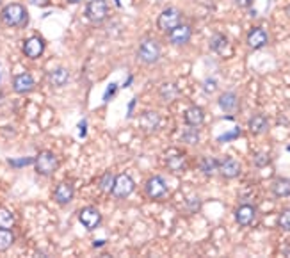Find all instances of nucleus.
<instances>
[{
  "label": "nucleus",
  "mask_w": 290,
  "mask_h": 258,
  "mask_svg": "<svg viewBox=\"0 0 290 258\" xmlns=\"http://www.w3.org/2000/svg\"><path fill=\"white\" fill-rule=\"evenodd\" d=\"M273 194L276 198H288L290 196V180L288 178H278L273 182Z\"/></svg>",
  "instance_id": "nucleus-22"
},
{
  "label": "nucleus",
  "mask_w": 290,
  "mask_h": 258,
  "mask_svg": "<svg viewBox=\"0 0 290 258\" xmlns=\"http://www.w3.org/2000/svg\"><path fill=\"white\" fill-rule=\"evenodd\" d=\"M256 217V209L253 205H241L235 210V221L241 226H249Z\"/></svg>",
  "instance_id": "nucleus-15"
},
{
  "label": "nucleus",
  "mask_w": 290,
  "mask_h": 258,
  "mask_svg": "<svg viewBox=\"0 0 290 258\" xmlns=\"http://www.w3.org/2000/svg\"><path fill=\"white\" fill-rule=\"evenodd\" d=\"M248 126H249V130H251V134L262 136V134H266L267 130H269V121H267V118L263 114H255L251 119H249Z\"/></svg>",
  "instance_id": "nucleus-19"
},
{
  "label": "nucleus",
  "mask_w": 290,
  "mask_h": 258,
  "mask_svg": "<svg viewBox=\"0 0 290 258\" xmlns=\"http://www.w3.org/2000/svg\"><path fill=\"white\" fill-rule=\"evenodd\" d=\"M183 119H186L187 126H201L203 121H205V111L201 107H189L183 114Z\"/></svg>",
  "instance_id": "nucleus-18"
},
{
  "label": "nucleus",
  "mask_w": 290,
  "mask_h": 258,
  "mask_svg": "<svg viewBox=\"0 0 290 258\" xmlns=\"http://www.w3.org/2000/svg\"><path fill=\"white\" fill-rule=\"evenodd\" d=\"M246 43H248L249 48L253 50H260L269 43V34H267L266 29L262 27H253L251 31L248 32V38H246Z\"/></svg>",
  "instance_id": "nucleus-10"
},
{
  "label": "nucleus",
  "mask_w": 290,
  "mask_h": 258,
  "mask_svg": "<svg viewBox=\"0 0 290 258\" xmlns=\"http://www.w3.org/2000/svg\"><path fill=\"white\" fill-rule=\"evenodd\" d=\"M36 87V82L31 73H20L13 79V89L18 94H27Z\"/></svg>",
  "instance_id": "nucleus-14"
},
{
  "label": "nucleus",
  "mask_w": 290,
  "mask_h": 258,
  "mask_svg": "<svg viewBox=\"0 0 290 258\" xmlns=\"http://www.w3.org/2000/svg\"><path fill=\"white\" fill-rule=\"evenodd\" d=\"M161 56H162V48H161V45H159L157 39H153V38L143 39L139 48H137V59H139L143 64H148V66L159 63Z\"/></svg>",
  "instance_id": "nucleus-2"
},
{
  "label": "nucleus",
  "mask_w": 290,
  "mask_h": 258,
  "mask_svg": "<svg viewBox=\"0 0 290 258\" xmlns=\"http://www.w3.org/2000/svg\"><path fill=\"white\" fill-rule=\"evenodd\" d=\"M57 168H59V159H57L56 153L48 150L39 151L38 157L34 159V169L41 176H52L57 171Z\"/></svg>",
  "instance_id": "nucleus-3"
},
{
  "label": "nucleus",
  "mask_w": 290,
  "mask_h": 258,
  "mask_svg": "<svg viewBox=\"0 0 290 258\" xmlns=\"http://www.w3.org/2000/svg\"><path fill=\"white\" fill-rule=\"evenodd\" d=\"M43 50H45V43H43L41 38H38V36H32V38L25 39L23 54L29 57V59H38V57H41Z\"/></svg>",
  "instance_id": "nucleus-13"
},
{
  "label": "nucleus",
  "mask_w": 290,
  "mask_h": 258,
  "mask_svg": "<svg viewBox=\"0 0 290 258\" xmlns=\"http://www.w3.org/2000/svg\"><path fill=\"white\" fill-rule=\"evenodd\" d=\"M278 226L283 231H290V209H285L278 217Z\"/></svg>",
  "instance_id": "nucleus-30"
},
{
  "label": "nucleus",
  "mask_w": 290,
  "mask_h": 258,
  "mask_svg": "<svg viewBox=\"0 0 290 258\" xmlns=\"http://www.w3.org/2000/svg\"><path fill=\"white\" fill-rule=\"evenodd\" d=\"M78 221L81 224L86 228V230H95V228L100 226L101 223V214L96 207H84V209L78 212Z\"/></svg>",
  "instance_id": "nucleus-8"
},
{
  "label": "nucleus",
  "mask_w": 290,
  "mask_h": 258,
  "mask_svg": "<svg viewBox=\"0 0 290 258\" xmlns=\"http://www.w3.org/2000/svg\"><path fill=\"white\" fill-rule=\"evenodd\" d=\"M114 176H116V174H112V171H105L103 174H101L100 182H98L101 192H105V194H111L112 185H114Z\"/></svg>",
  "instance_id": "nucleus-27"
},
{
  "label": "nucleus",
  "mask_w": 290,
  "mask_h": 258,
  "mask_svg": "<svg viewBox=\"0 0 290 258\" xmlns=\"http://www.w3.org/2000/svg\"><path fill=\"white\" fill-rule=\"evenodd\" d=\"M166 166H168V169H169V171H173V173H182V171H186V168H187L186 155H182V153L171 155V157L166 159Z\"/></svg>",
  "instance_id": "nucleus-21"
},
{
  "label": "nucleus",
  "mask_w": 290,
  "mask_h": 258,
  "mask_svg": "<svg viewBox=\"0 0 290 258\" xmlns=\"http://www.w3.org/2000/svg\"><path fill=\"white\" fill-rule=\"evenodd\" d=\"M161 114L155 111H146L143 112V116H141V128L144 130V132H155V130L161 126Z\"/></svg>",
  "instance_id": "nucleus-17"
},
{
  "label": "nucleus",
  "mask_w": 290,
  "mask_h": 258,
  "mask_svg": "<svg viewBox=\"0 0 290 258\" xmlns=\"http://www.w3.org/2000/svg\"><path fill=\"white\" fill-rule=\"evenodd\" d=\"M70 4H78V2H82V0H68Z\"/></svg>",
  "instance_id": "nucleus-35"
},
{
  "label": "nucleus",
  "mask_w": 290,
  "mask_h": 258,
  "mask_svg": "<svg viewBox=\"0 0 290 258\" xmlns=\"http://www.w3.org/2000/svg\"><path fill=\"white\" fill-rule=\"evenodd\" d=\"M271 162V157L267 153H263V151H260V153H256L255 157H253V164L256 166V168H263V166H267Z\"/></svg>",
  "instance_id": "nucleus-31"
},
{
  "label": "nucleus",
  "mask_w": 290,
  "mask_h": 258,
  "mask_svg": "<svg viewBox=\"0 0 290 258\" xmlns=\"http://www.w3.org/2000/svg\"><path fill=\"white\" fill-rule=\"evenodd\" d=\"M0 20L7 27H25L29 21V14L21 4H9L0 13Z\"/></svg>",
  "instance_id": "nucleus-1"
},
{
  "label": "nucleus",
  "mask_w": 290,
  "mask_h": 258,
  "mask_svg": "<svg viewBox=\"0 0 290 258\" xmlns=\"http://www.w3.org/2000/svg\"><path fill=\"white\" fill-rule=\"evenodd\" d=\"M144 194L148 196L153 201H159L162 199L166 194H168V184L162 176H151L146 180L144 184Z\"/></svg>",
  "instance_id": "nucleus-5"
},
{
  "label": "nucleus",
  "mask_w": 290,
  "mask_h": 258,
  "mask_svg": "<svg viewBox=\"0 0 290 258\" xmlns=\"http://www.w3.org/2000/svg\"><path fill=\"white\" fill-rule=\"evenodd\" d=\"M182 141H183V143H187V144H198L199 143V130H198V126H189V128L183 130Z\"/></svg>",
  "instance_id": "nucleus-28"
},
{
  "label": "nucleus",
  "mask_w": 290,
  "mask_h": 258,
  "mask_svg": "<svg viewBox=\"0 0 290 258\" xmlns=\"http://www.w3.org/2000/svg\"><path fill=\"white\" fill-rule=\"evenodd\" d=\"M14 244V234L11 228H0V251H7Z\"/></svg>",
  "instance_id": "nucleus-26"
},
{
  "label": "nucleus",
  "mask_w": 290,
  "mask_h": 258,
  "mask_svg": "<svg viewBox=\"0 0 290 258\" xmlns=\"http://www.w3.org/2000/svg\"><path fill=\"white\" fill-rule=\"evenodd\" d=\"M217 104H219V107L223 109L224 112H228V114H231V112L239 111V107H241V100H239V96L235 93H231V91H228V93H223L219 96V100H217Z\"/></svg>",
  "instance_id": "nucleus-16"
},
{
  "label": "nucleus",
  "mask_w": 290,
  "mask_h": 258,
  "mask_svg": "<svg viewBox=\"0 0 290 258\" xmlns=\"http://www.w3.org/2000/svg\"><path fill=\"white\" fill-rule=\"evenodd\" d=\"M217 168H219V161H216L214 157H203L201 162H199V169H201V173L206 174V176L216 174Z\"/></svg>",
  "instance_id": "nucleus-25"
},
{
  "label": "nucleus",
  "mask_w": 290,
  "mask_h": 258,
  "mask_svg": "<svg viewBox=\"0 0 290 258\" xmlns=\"http://www.w3.org/2000/svg\"><path fill=\"white\" fill-rule=\"evenodd\" d=\"M31 4H34V6H39V7H43V6H46V4L50 2V0H29Z\"/></svg>",
  "instance_id": "nucleus-34"
},
{
  "label": "nucleus",
  "mask_w": 290,
  "mask_h": 258,
  "mask_svg": "<svg viewBox=\"0 0 290 258\" xmlns=\"http://www.w3.org/2000/svg\"><path fill=\"white\" fill-rule=\"evenodd\" d=\"M86 16L93 23H101L109 16L107 0H89V4L86 6Z\"/></svg>",
  "instance_id": "nucleus-7"
},
{
  "label": "nucleus",
  "mask_w": 290,
  "mask_h": 258,
  "mask_svg": "<svg viewBox=\"0 0 290 258\" xmlns=\"http://www.w3.org/2000/svg\"><path fill=\"white\" fill-rule=\"evenodd\" d=\"M242 171V166L239 161H235V159L231 157H226L223 159V161L219 162V168H217V173L221 174V176L228 178V180H231V178H237L239 174Z\"/></svg>",
  "instance_id": "nucleus-12"
},
{
  "label": "nucleus",
  "mask_w": 290,
  "mask_h": 258,
  "mask_svg": "<svg viewBox=\"0 0 290 258\" xmlns=\"http://www.w3.org/2000/svg\"><path fill=\"white\" fill-rule=\"evenodd\" d=\"M52 196L57 205H68V203H71V199H73L75 189L70 182H61V184H57V187L54 189Z\"/></svg>",
  "instance_id": "nucleus-11"
},
{
  "label": "nucleus",
  "mask_w": 290,
  "mask_h": 258,
  "mask_svg": "<svg viewBox=\"0 0 290 258\" xmlns=\"http://www.w3.org/2000/svg\"><path fill=\"white\" fill-rule=\"evenodd\" d=\"M13 224H14L13 212L0 207V228H13Z\"/></svg>",
  "instance_id": "nucleus-29"
},
{
  "label": "nucleus",
  "mask_w": 290,
  "mask_h": 258,
  "mask_svg": "<svg viewBox=\"0 0 290 258\" xmlns=\"http://www.w3.org/2000/svg\"><path fill=\"white\" fill-rule=\"evenodd\" d=\"M180 91L178 87H176L175 84H162L161 89H159V96L162 98V101H168V104H171V101H175L176 98H178Z\"/></svg>",
  "instance_id": "nucleus-24"
},
{
  "label": "nucleus",
  "mask_w": 290,
  "mask_h": 258,
  "mask_svg": "<svg viewBox=\"0 0 290 258\" xmlns=\"http://www.w3.org/2000/svg\"><path fill=\"white\" fill-rule=\"evenodd\" d=\"M203 89H205L206 93H214V91L217 89V82L210 79V81H206V82H205V86H203Z\"/></svg>",
  "instance_id": "nucleus-32"
},
{
  "label": "nucleus",
  "mask_w": 290,
  "mask_h": 258,
  "mask_svg": "<svg viewBox=\"0 0 290 258\" xmlns=\"http://www.w3.org/2000/svg\"><path fill=\"white\" fill-rule=\"evenodd\" d=\"M68 81H70V71H68L66 68H57V70H54L48 73V82H50V86H54V87L66 86Z\"/></svg>",
  "instance_id": "nucleus-20"
},
{
  "label": "nucleus",
  "mask_w": 290,
  "mask_h": 258,
  "mask_svg": "<svg viewBox=\"0 0 290 258\" xmlns=\"http://www.w3.org/2000/svg\"><path fill=\"white\" fill-rule=\"evenodd\" d=\"M210 48H212L216 54H221V56H224V54L228 52V48H230V41H228L226 36L216 34L212 39H210Z\"/></svg>",
  "instance_id": "nucleus-23"
},
{
  "label": "nucleus",
  "mask_w": 290,
  "mask_h": 258,
  "mask_svg": "<svg viewBox=\"0 0 290 258\" xmlns=\"http://www.w3.org/2000/svg\"><path fill=\"white\" fill-rule=\"evenodd\" d=\"M237 2L239 7H242V9H248V7L253 6V0H235Z\"/></svg>",
  "instance_id": "nucleus-33"
},
{
  "label": "nucleus",
  "mask_w": 290,
  "mask_h": 258,
  "mask_svg": "<svg viewBox=\"0 0 290 258\" xmlns=\"http://www.w3.org/2000/svg\"><path fill=\"white\" fill-rule=\"evenodd\" d=\"M182 23V13H180L176 7H168V9H164L161 14H159L157 18V25L161 31L164 32H169L173 31V29L176 27V25Z\"/></svg>",
  "instance_id": "nucleus-6"
},
{
  "label": "nucleus",
  "mask_w": 290,
  "mask_h": 258,
  "mask_svg": "<svg viewBox=\"0 0 290 258\" xmlns=\"http://www.w3.org/2000/svg\"><path fill=\"white\" fill-rule=\"evenodd\" d=\"M191 36H193L191 25L180 23V25H176L173 31H169V41H171V45H175V46H183L191 41Z\"/></svg>",
  "instance_id": "nucleus-9"
},
{
  "label": "nucleus",
  "mask_w": 290,
  "mask_h": 258,
  "mask_svg": "<svg viewBox=\"0 0 290 258\" xmlns=\"http://www.w3.org/2000/svg\"><path fill=\"white\" fill-rule=\"evenodd\" d=\"M136 191V182L130 174L126 173H119L114 176V185H112L111 194L116 199H126L132 192Z\"/></svg>",
  "instance_id": "nucleus-4"
}]
</instances>
